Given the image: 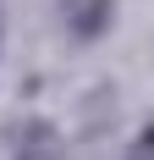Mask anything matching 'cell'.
Wrapping results in <instances>:
<instances>
[{
  "label": "cell",
  "instance_id": "6da1fadb",
  "mask_svg": "<svg viewBox=\"0 0 154 160\" xmlns=\"http://www.w3.org/2000/svg\"><path fill=\"white\" fill-rule=\"evenodd\" d=\"M61 22L77 39H99L116 22V0H61Z\"/></svg>",
  "mask_w": 154,
  "mask_h": 160
},
{
  "label": "cell",
  "instance_id": "7a4b0ae2",
  "mask_svg": "<svg viewBox=\"0 0 154 160\" xmlns=\"http://www.w3.org/2000/svg\"><path fill=\"white\" fill-rule=\"evenodd\" d=\"M132 160H149V132H138V144H132Z\"/></svg>",
  "mask_w": 154,
  "mask_h": 160
}]
</instances>
